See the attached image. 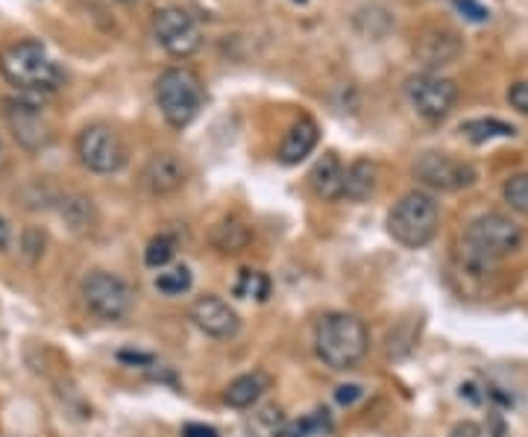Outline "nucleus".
<instances>
[{"label":"nucleus","instance_id":"nucleus-16","mask_svg":"<svg viewBox=\"0 0 528 437\" xmlns=\"http://www.w3.org/2000/svg\"><path fill=\"white\" fill-rule=\"evenodd\" d=\"M344 165H341V159L335 156V153H326V156H320L317 159V165L311 168V174H308V182H311V188H314V194L320 197V200H341L344 197Z\"/></svg>","mask_w":528,"mask_h":437},{"label":"nucleus","instance_id":"nucleus-25","mask_svg":"<svg viewBox=\"0 0 528 437\" xmlns=\"http://www.w3.org/2000/svg\"><path fill=\"white\" fill-rule=\"evenodd\" d=\"M62 218L71 223V229L77 232H86L94 223V215H91V200H83V197H74V200H65L62 206Z\"/></svg>","mask_w":528,"mask_h":437},{"label":"nucleus","instance_id":"nucleus-1","mask_svg":"<svg viewBox=\"0 0 528 437\" xmlns=\"http://www.w3.org/2000/svg\"><path fill=\"white\" fill-rule=\"evenodd\" d=\"M370 350L367 323L350 311H329L317 320L314 352L332 370H350Z\"/></svg>","mask_w":528,"mask_h":437},{"label":"nucleus","instance_id":"nucleus-28","mask_svg":"<svg viewBox=\"0 0 528 437\" xmlns=\"http://www.w3.org/2000/svg\"><path fill=\"white\" fill-rule=\"evenodd\" d=\"M455 6H458L470 21H487V18H490V12L484 9L479 0H455Z\"/></svg>","mask_w":528,"mask_h":437},{"label":"nucleus","instance_id":"nucleus-17","mask_svg":"<svg viewBox=\"0 0 528 437\" xmlns=\"http://www.w3.org/2000/svg\"><path fill=\"white\" fill-rule=\"evenodd\" d=\"M317 138H320L317 124L308 115H303L300 121H294V127L285 135V141L279 147V162L282 165H300L306 156H311V150L317 147Z\"/></svg>","mask_w":528,"mask_h":437},{"label":"nucleus","instance_id":"nucleus-11","mask_svg":"<svg viewBox=\"0 0 528 437\" xmlns=\"http://www.w3.org/2000/svg\"><path fill=\"white\" fill-rule=\"evenodd\" d=\"M414 176L426 188H435V191H461V188L476 185L479 171L470 162L455 159L449 153H423L414 162Z\"/></svg>","mask_w":528,"mask_h":437},{"label":"nucleus","instance_id":"nucleus-21","mask_svg":"<svg viewBox=\"0 0 528 437\" xmlns=\"http://www.w3.org/2000/svg\"><path fill=\"white\" fill-rule=\"evenodd\" d=\"M332 432V420H329V411L317 408L314 414L308 417H300L294 423H285L282 435L279 437H317V435H329Z\"/></svg>","mask_w":528,"mask_h":437},{"label":"nucleus","instance_id":"nucleus-15","mask_svg":"<svg viewBox=\"0 0 528 437\" xmlns=\"http://www.w3.org/2000/svg\"><path fill=\"white\" fill-rule=\"evenodd\" d=\"M270 385H273V379H270L264 370L244 373V376H238V379H232V382L226 385V391H223V402H226L229 408L247 411V408H253V405H256V402H259V399L270 391Z\"/></svg>","mask_w":528,"mask_h":437},{"label":"nucleus","instance_id":"nucleus-34","mask_svg":"<svg viewBox=\"0 0 528 437\" xmlns=\"http://www.w3.org/2000/svg\"><path fill=\"white\" fill-rule=\"evenodd\" d=\"M121 361H132V364L141 361V364H150L153 358H150V355H141V352H121Z\"/></svg>","mask_w":528,"mask_h":437},{"label":"nucleus","instance_id":"nucleus-4","mask_svg":"<svg viewBox=\"0 0 528 437\" xmlns=\"http://www.w3.org/2000/svg\"><path fill=\"white\" fill-rule=\"evenodd\" d=\"M520 247H523L520 223L499 212H487L482 218L470 220V226L464 229V253L476 264L502 262L514 256Z\"/></svg>","mask_w":528,"mask_h":437},{"label":"nucleus","instance_id":"nucleus-36","mask_svg":"<svg viewBox=\"0 0 528 437\" xmlns=\"http://www.w3.org/2000/svg\"><path fill=\"white\" fill-rule=\"evenodd\" d=\"M0 156H3V147H0Z\"/></svg>","mask_w":528,"mask_h":437},{"label":"nucleus","instance_id":"nucleus-9","mask_svg":"<svg viewBox=\"0 0 528 437\" xmlns=\"http://www.w3.org/2000/svg\"><path fill=\"white\" fill-rule=\"evenodd\" d=\"M153 36L171 56H179V59L191 56L203 44L197 18L182 6H165L153 15Z\"/></svg>","mask_w":528,"mask_h":437},{"label":"nucleus","instance_id":"nucleus-23","mask_svg":"<svg viewBox=\"0 0 528 437\" xmlns=\"http://www.w3.org/2000/svg\"><path fill=\"white\" fill-rule=\"evenodd\" d=\"M176 256V238L174 235H156L147 250H144V264L153 270H165L168 264L174 262Z\"/></svg>","mask_w":528,"mask_h":437},{"label":"nucleus","instance_id":"nucleus-10","mask_svg":"<svg viewBox=\"0 0 528 437\" xmlns=\"http://www.w3.org/2000/svg\"><path fill=\"white\" fill-rule=\"evenodd\" d=\"M3 121L24 150H42L50 144V124L44 118L42 106L27 97H6L3 100Z\"/></svg>","mask_w":528,"mask_h":437},{"label":"nucleus","instance_id":"nucleus-26","mask_svg":"<svg viewBox=\"0 0 528 437\" xmlns=\"http://www.w3.org/2000/svg\"><path fill=\"white\" fill-rule=\"evenodd\" d=\"M502 194H505V203H508L514 212L528 215V174L511 176V179L505 182Z\"/></svg>","mask_w":528,"mask_h":437},{"label":"nucleus","instance_id":"nucleus-19","mask_svg":"<svg viewBox=\"0 0 528 437\" xmlns=\"http://www.w3.org/2000/svg\"><path fill=\"white\" fill-rule=\"evenodd\" d=\"M209 241H212V247L220 250L223 256H235V253H241V250L250 247L253 235H250V226L241 218H223L212 226Z\"/></svg>","mask_w":528,"mask_h":437},{"label":"nucleus","instance_id":"nucleus-14","mask_svg":"<svg viewBox=\"0 0 528 437\" xmlns=\"http://www.w3.org/2000/svg\"><path fill=\"white\" fill-rule=\"evenodd\" d=\"M417 56L429 65V68H438V65H449L458 50H461V42L452 30L446 27H429L417 36V44H414Z\"/></svg>","mask_w":528,"mask_h":437},{"label":"nucleus","instance_id":"nucleus-5","mask_svg":"<svg viewBox=\"0 0 528 437\" xmlns=\"http://www.w3.org/2000/svg\"><path fill=\"white\" fill-rule=\"evenodd\" d=\"M206 91L200 77L191 68H168L156 80V103L162 118L174 127L185 130L203 109Z\"/></svg>","mask_w":528,"mask_h":437},{"label":"nucleus","instance_id":"nucleus-6","mask_svg":"<svg viewBox=\"0 0 528 437\" xmlns=\"http://www.w3.org/2000/svg\"><path fill=\"white\" fill-rule=\"evenodd\" d=\"M77 156L91 174H118L130 162L124 138L109 124H88L77 135Z\"/></svg>","mask_w":528,"mask_h":437},{"label":"nucleus","instance_id":"nucleus-24","mask_svg":"<svg viewBox=\"0 0 528 437\" xmlns=\"http://www.w3.org/2000/svg\"><path fill=\"white\" fill-rule=\"evenodd\" d=\"M235 297H256L267 300L270 297V279L259 270H241L238 282H235Z\"/></svg>","mask_w":528,"mask_h":437},{"label":"nucleus","instance_id":"nucleus-2","mask_svg":"<svg viewBox=\"0 0 528 437\" xmlns=\"http://www.w3.org/2000/svg\"><path fill=\"white\" fill-rule=\"evenodd\" d=\"M0 74L9 86H15L30 97L53 94L56 88H62V80H65L59 65L47 56L44 44L33 42V39H21L0 50Z\"/></svg>","mask_w":528,"mask_h":437},{"label":"nucleus","instance_id":"nucleus-20","mask_svg":"<svg viewBox=\"0 0 528 437\" xmlns=\"http://www.w3.org/2000/svg\"><path fill=\"white\" fill-rule=\"evenodd\" d=\"M464 138L473 141V144H484V141H493V138H514L517 130L505 121H496V118H476V121H467L464 127Z\"/></svg>","mask_w":528,"mask_h":437},{"label":"nucleus","instance_id":"nucleus-35","mask_svg":"<svg viewBox=\"0 0 528 437\" xmlns=\"http://www.w3.org/2000/svg\"><path fill=\"white\" fill-rule=\"evenodd\" d=\"M121 3H132V0H121Z\"/></svg>","mask_w":528,"mask_h":437},{"label":"nucleus","instance_id":"nucleus-22","mask_svg":"<svg viewBox=\"0 0 528 437\" xmlns=\"http://www.w3.org/2000/svg\"><path fill=\"white\" fill-rule=\"evenodd\" d=\"M156 291L165 294V297H179V294H188L191 285H194V276L185 264H176V267H168L156 276Z\"/></svg>","mask_w":528,"mask_h":437},{"label":"nucleus","instance_id":"nucleus-8","mask_svg":"<svg viewBox=\"0 0 528 437\" xmlns=\"http://www.w3.org/2000/svg\"><path fill=\"white\" fill-rule=\"evenodd\" d=\"M405 94H408V100H411V106L417 109L420 118L443 121L458 100V86L449 77H440L435 71H423V74L408 77Z\"/></svg>","mask_w":528,"mask_h":437},{"label":"nucleus","instance_id":"nucleus-3","mask_svg":"<svg viewBox=\"0 0 528 437\" xmlns=\"http://www.w3.org/2000/svg\"><path fill=\"white\" fill-rule=\"evenodd\" d=\"M440 206L429 191H408L388 215V232L405 250H423L438 235Z\"/></svg>","mask_w":528,"mask_h":437},{"label":"nucleus","instance_id":"nucleus-30","mask_svg":"<svg viewBox=\"0 0 528 437\" xmlns=\"http://www.w3.org/2000/svg\"><path fill=\"white\" fill-rule=\"evenodd\" d=\"M364 396V388L361 385H341L338 391H335V399H338V405H355L358 399Z\"/></svg>","mask_w":528,"mask_h":437},{"label":"nucleus","instance_id":"nucleus-27","mask_svg":"<svg viewBox=\"0 0 528 437\" xmlns=\"http://www.w3.org/2000/svg\"><path fill=\"white\" fill-rule=\"evenodd\" d=\"M21 247H24L27 262H39L44 253L42 229H27V232H24V238H21Z\"/></svg>","mask_w":528,"mask_h":437},{"label":"nucleus","instance_id":"nucleus-31","mask_svg":"<svg viewBox=\"0 0 528 437\" xmlns=\"http://www.w3.org/2000/svg\"><path fill=\"white\" fill-rule=\"evenodd\" d=\"M182 437H220L218 429L206 426V423H188L182 426Z\"/></svg>","mask_w":528,"mask_h":437},{"label":"nucleus","instance_id":"nucleus-18","mask_svg":"<svg viewBox=\"0 0 528 437\" xmlns=\"http://www.w3.org/2000/svg\"><path fill=\"white\" fill-rule=\"evenodd\" d=\"M379 191V165L370 159H355L344 174V197L352 203H364Z\"/></svg>","mask_w":528,"mask_h":437},{"label":"nucleus","instance_id":"nucleus-7","mask_svg":"<svg viewBox=\"0 0 528 437\" xmlns=\"http://www.w3.org/2000/svg\"><path fill=\"white\" fill-rule=\"evenodd\" d=\"M80 294L88 311L103 320H124L132 311L130 285L109 270H91L83 279Z\"/></svg>","mask_w":528,"mask_h":437},{"label":"nucleus","instance_id":"nucleus-29","mask_svg":"<svg viewBox=\"0 0 528 437\" xmlns=\"http://www.w3.org/2000/svg\"><path fill=\"white\" fill-rule=\"evenodd\" d=\"M508 103H511L517 112L528 115V83H517V86H511V91H508Z\"/></svg>","mask_w":528,"mask_h":437},{"label":"nucleus","instance_id":"nucleus-33","mask_svg":"<svg viewBox=\"0 0 528 437\" xmlns=\"http://www.w3.org/2000/svg\"><path fill=\"white\" fill-rule=\"evenodd\" d=\"M9 238H12V229L6 220L0 218V250H9Z\"/></svg>","mask_w":528,"mask_h":437},{"label":"nucleus","instance_id":"nucleus-12","mask_svg":"<svg viewBox=\"0 0 528 437\" xmlns=\"http://www.w3.org/2000/svg\"><path fill=\"white\" fill-rule=\"evenodd\" d=\"M188 317H191V323H194L203 335H209V338H215V341H229V338H235L238 329H241L238 311L229 306L226 300L215 297V294L200 297V300L191 306Z\"/></svg>","mask_w":528,"mask_h":437},{"label":"nucleus","instance_id":"nucleus-32","mask_svg":"<svg viewBox=\"0 0 528 437\" xmlns=\"http://www.w3.org/2000/svg\"><path fill=\"white\" fill-rule=\"evenodd\" d=\"M452 437H482V429L476 423H461L452 429Z\"/></svg>","mask_w":528,"mask_h":437},{"label":"nucleus","instance_id":"nucleus-13","mask_svg":"<svg viewBox=\"0 0 528 437\" xmlns=\"http://www.w3.org/2000/svg\"><path fill=\"white\" fill-rule=\"evenodd\" d=\"M188 179L185 162L176 153H153L141 168V188L150 197H171Z\"/></svg>","mask_w":528,"mask_h":437}]
</instances>
